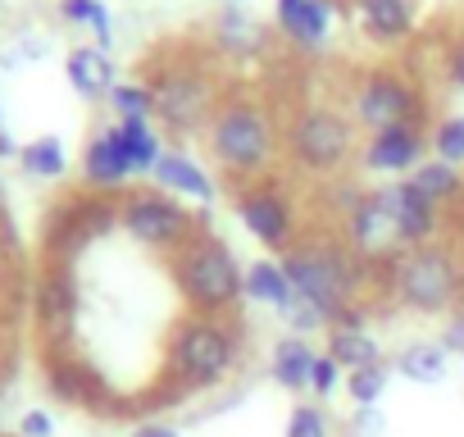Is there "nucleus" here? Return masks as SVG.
Listing matches in <instances>:
<instances>
[{"label": "nucleus", "instance_id": "nucleus-1", "mask_svg": "<svg viewBox=\"0 0 464 437\" xmlns=\"http://www.w3.org/2000/svg\"><path fill=\"white\" fill-rule=\"evenodd\" d=\"M205 151L227 187L269 178L283 164V114L251 87H223L205 128Z\"/></svg>", "mask_w": 464, "mask_h": 437}, {"label": "nucleus", "instance_id": "nucleus-2", "mask_svg": "<svg viewBox=\"0 0 464 437\" xmlns=\"http://www.w3.org/2000/svg\"><path fill=\"white\" fill-rule=\"evenodd\" d=\"M373 301L401 315L446 319L464 306V251L455 238H437L392 256L373 274Z\"/></svg>", "mask_w": 464, "mask_h": 437}, {"label": "nucleus", "instance_id": "nucleus-3", "mask_svg": "<svg viewBox=\"0 0 464 437\" xmlns=\"http://www.w3.org/2000/svg\"><path fill=\"white\" fill-rule=\"evenodd\" d=\"M278 265H283L292 292L301 301H310L328 319V328L351 306L373 296V274L355 260V251L342 242V233L333 224H319V218H314V228L287 256H278Z\"/></svg>", "mask_w": 464, "mask_h": 437}, {"label": "nucleus", "instance_id": "nucleus-4", "mask_svg": "<svg viewBox=\"0 0 464 437\" xmlns=\"http://www.w3.org/2000/svg\"><path fill=\"white\" fill-rule=\"evenodd\" d=\"M246 328L237 315H182L164 342V374L187 396H209L246 369Z\"/></svg>", "mask_w": 464, "mask_h": 437}, {"label": "nucleus", "instance_id": "nucleus-5", "mask_svg": "<svg viewBox=\"0 0 464 437\" xmlns=\"http://www.w3.org/2000/svg\"><path fill=\"white\" fill-rule=\"evenodd\" d=\"M360 160V128L337 101H305L283 119V164L301 182L342 178Z\"/></svg>", "mask_w": 464, "mask_h": 437}, {"label": "nucleus", "instance_id": "nucleus-6", "mask_svg": "<svg viewBox=\"0 0 464 437\" xmlns=\"http://www.w3.org/2000/svg\"><path fill=\"white\" fill-rule=\"evenodd\" d=\"M169 278L187 315H237L246 301V265L209 228L169 260Z\"/></svg>", "mask_w": 464, "mask_h": 437}, {"label": "nucleus", "instance_id": "nucleus-7", "mask_svg": "<svg viewBox=\"0 0 464 437\" xmlns=\"http://www.w3.org/2000/svg\"><path fill=\"white\" fill-rule=\"evenodd\" d=\"M232 214L251 242H260L265 251L274 256H287L310 228V205L301 196L296 182H287L283 173H269V178H256V182H237L232 187Z\"/></svg>", "mask_w": 464, "mask_h": 437}, {"label": "nucleus", "instance_id": "nucleus-8", "mask_svg": "<svg viewBox=\"0 0 464 437\" xmlns=\"http://www.w3.org/2000/svg\"><path fill=\"white\" fill-rule=\"evenodd\" d=\"M119 228L141 251L173 260L191 238H200L209 228V214L205 209L196 214L187 200H178V196H169L150 182V187H128L119 196Z\"/></svg>", "mask_w": 464, "mask_h": 437}, {"label": "nucleus", "instance_id": "nucleus-9", "mask_svg": "<svg viewBox=\"0 0 464 437\" xmlns=\"http://www.w3.org/2000/svg\"><path fill=\"white\" fill-rule=\"evenodd\" d=\"M146 83L155 92V123L169 137H205L214 105L223 96V87H218V78L205 60L178 55L169 64H155Z\"/></svg>", "mask_w": 464, "mask_h": 437}, {"label": "nucleus", "instance_id": "nucleus-10", "mask_svg": "<svg viewBox=\"0 0 464 437\" xmlns=\"http://www.w3.org/2000/svg\"><path fill=\"white\" fill-rule=\"evenodd\" d=\"M346 114L364 132H382L396 123H428V92L405 69L392 64L360 69L346 83Z\"/></svg>", "mask_w": 464, "mask_h": 437}, {"label": "nucleus", "instance_id": "nucleus-11", "mask_svg": "<svg viewBox=\"0 0 464 437\" xmlns=\"http://www.w3.org/2000/svg\"><path fill=\"white\" fill-rule=\"evenodd\" d=\"M119 228V196H96V191H78L51 205V214L42 218V256L51 265H78V256L110 238Z\"/></svg>", "mask_w": 464, "mask_h": 437}, {"label": "nucleus", "instance_id": "nucleus-12", "mask_svg": "<svg viewBox=\"0 0 464 437\" xmlns=\"http://www.w3.org/2000/svg\"><path fill=\"white\" fill-rule=\"evenodd\" d=\"M78 306H82V287H78L73 265L46 260L33 278V324H37L42 351H69L78 333Z\"/></svg>", "mask_w": 464, "mask_h": 437}, {"label": "nucleus", "instance_id": "nucleus-13", "mask_svg": "<svg viewBox=\"0 0 464 437\" xmlns=\"http://www.w3.org/2000/svg\"><path fill=\"white\" fill-rule=\"evenodd\" d=\"M428 155H432L428 123H396V128H382V132H364L355 164H360L364 178L396 182V178H410Z\"/></svg>", "mask_w": 464, "mask_h": 437}, {"label": "nucleus", "instance_id": "nucleus-14", "mask_svg": "<svg viewBox=\"0 0 464 437\" xmlns=\"http://www.w3.org/2000/svg\"><path fill=\"white\" fill-rule=\"evenodd\" d=\"M373 191H378V200H382V209H387V218H392L401 251L446 238V218H450V209L432 205V200H428V196H423V191L410 182V178H396V182H373Z\"/></svg>", "mask_w": 464, "mask_h": 437}, {"label": "nucleus", "instance_id": "nucleus-15", "mask_svg": "<svg viewBox=\"0 0 464 437\" xmlns=\"http://www.w3.org/2000/svg\"><path fill=\"white\" fill-rule=\"evenodd\" d=\"M78 169H82V187L96 191V196H123V191L137 182L132 160H128V151H123V141H119V123H101V128L87 137Z\"/></svg>", "mask_w": 464, "mask_h": 437}, {"label": "nucleus", "instance_id": "nucleus-16", "mask_svg": "<svg viewBox=\"0 0 464 437\" xmlns=\"http://www.w3.org/2000/svg\"><path fill=\"white\" fill-rule=\"evenodd\" d=\"M274 24L292 51L319 55L337 28V0H274Z\"/></svg>", "mask_w": 464, "mask_h": 437}, {"label": "nucleus", "instance_id": "nucleus-17", "mask_svg": "<svg viewBox=\"0 0 464 437\" xmlns=\"http://www.w3.org/2000/svg\"><path fill=\"white\" fill-rule=\"evenodd\" d=\"M209 46L214 55L232 60V64H251V60H265L269 46H274V33L242 5H223L209 24Z\"/></svg>", "mask_w": 464, "mask_h": 437}, {"label": "nucleus", "instance_id": "nucleus-18", "mask_svg": "<svg viewBox=\"0 0 464 437\" xmlns=\"http://www.w3.org/2000/svg\"><path fill=\"white\" fill-rule=\"evenodd\" d=\"M346 5L355 28L382 51H396L419 33V0H346Z\"/></svg>", "mask_w": 464, "mask_h": 437}, {"label": "nucleus", "instance_id": "nucleus-19", "mask_svg": "<svg viewBox=\"0 0 464 437\" xmlns=\"http://www.w3.org/2000/svg\"><path fill=\"white\" fill-rule=\"evenodd\" d=\"M150 182H155L160 191H169V196H178V200H196V205H205V209L218 200V178H214L191 151H182V146H169V151H164V160L155 164Z\"/></svg>", "mask_w": 464, "mask_h": 437}, {"label": "nucleus", "instance_id": "nucleus-20", "mask_svg": "<svg viewBox=\"0 0 464 437\" xmlns=\"http://www.w3.org/2000/svg\"><path fill=\"white\" fill-rule=\"evenodd\" d=\"M314 355L319 346L310 337H296V333H283L274 346H269V383L283 387L287 396H310V374H314Z\"/></svg>", "mask_w": 464, "mask_h": 437}, {"label": "nucleus", "instance_id": "nucleus-21", "mask_svg": "<svg viewBox=\"0 0 464 437\" xmlns=\"http://www.w3.org/2000/svg\"><path fill=\"white\" fill-rule=\"evenodd\" d=\"M64 78L82 101H105L119 87V69H114L110 51H101V46H73L64 55Z\"/></svg>", "mask_w": 464, "mask_h": 437}, {"label": "nucleus", "instance_id": "nucleus-22", "mask_svg": "<svg viewBox=\"0 0 464 437\" xmlns=\"http://www.w3.org/2000/svg\"><path fill=\"white\" fill-rule=\"evenodd\" d=\"M392 369H396V378H405V383H414V387H437V383H446V374H450V355H446L441 342L414 337V342H405V346L392 351Z\"/></svg>", "mask_w": 464, "mask_h": 437}, {"label": "nucleus", "instance_id": "nucleus-23", "mask_svg": "<svg viewBox=\"0 0 464 437\" xmlns=\"http://www.w3.org/2000/svg\"><path fill=\"white\" fill-rule=\"evenodd\" d=\"M324 351H328L346 374L392 360V355L382 351V342H378V333H373V328H346V324H333V328L324 333Z\"/></svg>", "mask_w": 464, "mask_h": 437}, {"label": "nucleus", "instance_id": "nucleus-24", "mask_svg": "<svg viewBox=\"0 0 464 437\" xmlns=\"http://www.w3.org/2000/svg\"><path fill=\"white\" fill-rule=\"evenodd\" d=\"M119 123V141H123V151H128V160H132V173L137 178H150L155 173V164L164 160V128L155 123V119H114Z\"/></svg>", "mask_w": 464, "mask_h": 437}, {"label": "nucleus", "instance_id": "nucleus-25", "mask_svg": "<svg viewBox=\"0 0 464 437\" xmlns=\"http://www.w3.org/2000/svg\"><path fill=\"white\" fill-rule=\"evenodd\" d=\"M292 296H296V292H292V283H287L278 256H260V260L246 265V301H251V306H265V310L283 315V310L292 306Z\"/></svg>", "mask_w": 464, "mask_h": 437}, {"label": "nucleus", "instance_id": "nucleus-26", "mask_svg": "<svg viewBox=\"0 0 464 437\" xmlns=\"http://www.w3.org/2000/svg\"><path fill=\"white\" fill-rule=\"evenodd\" d=\"M410 182H414L432 205H441V209H455V205L464 200V169H455V164H446V160H437V155H428V160L410 173Z\"/></svg>", "mask_w": 464, "mask_h": 437}, {"label": "nucleus", "instance_id": "nucleus-27", "mask_svg": "<svg viewBox=\"0 0 464 437\" xmlns=\"http://www.w3.org/2000/svg\"><path fill=\"white\" fill-rule=\"evenodd\" d=\"M19 169L33 178V182H64L69 178V151L55 132L46 137H33L24 151H19Z\"/></svg>", "mask_w": 464, "mask_h": 437}, {"label": "nucleus", "instance_id": "nucleus-28", "mask_svg": "<svg viewBox=\"0 0 464 437\" xmlns=\"http://www.w3.org/2000/svg\"><path fill=\"white\" fill-rule=\"evenodd\" d=\"M60 19L69 28H87L92 46H101V51L114 46V15L105 0H60Z\"/></svg>", "mask_w": 464, "mask_h": 437}, {"label": "nucleus", "instance_id": "nucleus-29", "mask_svg": "<svg viewBox=\"0 0 464 437\" xmlns=\"http://www.w3.org/2000/svg\"><path fill=\"white\" fill-rule=\"evenodd\" d=\"M392 378H396L392 360H382V364H369V369H355V374H346V401H351V410H360V405H382V396H387Z\"/></svg>", "mask_w": 464, "mask_h": 437}, {"label": "nucleus", "instance_id": "nucleus-30", "mask_svg": "<svg viewBox=\"0 0 464 437\" xmlns=\"http://www.w3.org/2000/svg\"><path fill=\"white\" fill-rule=\"evenodd\" d=\"M283 437H337V419L328 414L324 401H296L287 410Z\"/></svg>", "mask_w": 464, "mask_h": 437}, {"label": "nucleus", "instance_id": "nucleus-31", "mask_svg": "<svg viewBox=\"0 0 464 437\" xmlns=\"http://www.w3.org/2000/svg\"><path fill=\"white\" fill-rule=\"evenodd\" d=\"M428 141H432V155L464 169V114H441L428 123Z\"/></svg>", "mask_w": 464, "mask_h": 437}, {"label": "nucleus", "instance_id": "nucleus-32", "mask_svg": "<svg viewBox=\"0 0 464 437\" xmlns=\"http://www.w3.org/2000/svg\"><path fill=\"white\" fill-rule=\"evenodd\" d=\"M110 101V110H114V119H155V92H150V83H123L119 78V87L105 96Z\"/></svg>", "mask_w": 464, "mask_h": 437}, {"label": "nucleus", "instance_id": "nucleus-33", "mask_svg": "<svg viewBox=\"0 0 464 437\" xmlns=\"http://www.w3.org/2000/svg\"><path fill=\"white\" fill-rule=\"evenodd\" d=\"M346 392V369L328 355V351H319L314 355V374H310V401H333V396H342Z\"/></svg>", "mask_w": 464, "mask_h": 437}, {"label": "nucleus", "instance_id": "nucleus-34", "mask_svg": "<svg viewBox=\"0 0 464 437\" xmlns=\"http://www.w3.org/2000/svg\"><path fill=\"white\" fill-rule=\"evenodd\" d=\"M346 437H387V410H382V405H360V410H351Z\"/></svg>", "mask_w": 464, "mask_h": 437}, {"label": "nucleus", "instance_id": "nucleus-35", "mask_svg": "<svg viewBox=\"0 0 464 437\" xmlns=\"http://www.w3.org/2000/svg\"><path fill=\"white\" fill-rule=\"evenodd\" d=\"M437 342L446 346V355H450V360H464V306H459L455 315H446V319H441Z\"/></svg>", "mask_w": 464, "mask_h": 437}, {"label": "nucleus", "instance_id": "nucleus-36", "mask_svg": "<svg viewBox=\"0 0 464 437\" xmlns=\"http://www.w3.org/2000/svg\"><path fill=\"white\" fill-rule=\"evenodd\" d=\"M14 437H55V419H51V410H24L19 414V432Z\"/></svg>", "mask_w": 464, "mask_h": 437}, {"label": "nucleus", "instance_id": "nucleus-37", "mask_svg": "<svg viewBox=\"0 0 464 437\" xmlns=\"http://www.w3.org/2000/svg\"><path fill=\"white\" fill-rule=\"evenodd\" d=\"M128 437H187V432L178 423H169V419H137Z\"/></svg>", "mask_w": 464, "mask_h": 437}, {"label": "nucleus", "instance_id": "nucleus-38", "mask_svg": "<svg viewBox=\"0 0 464 437\" xmlns=\"http://www.w3.org/2000/svg\"><path fill=\"white\" fill-rule=\"evenodd\" d=\"M446 78H450L455 92H464V42L450 46V55H446Z\"/></svg>", "mask_w": 464, "mask_h": 437}, {"label": "nucleus", "instance_id": "nucleus-39", "mask_svg": "<svg viewBox=\"0 0 464 437\" xmlns=\"http://www.w3.org/2000/svg\"><path fill=\"white\" fill-rule=\"evenodd\" d=\"M19 151H24V146L10 137V128H0V160H19Z\"/></svg>", "mask_w": 464, "mask_h": 437}, {"label": "nucleus", "instance_id": "nucleus-40", "mask_svg": "<svg viewBox=\"0 0 464 437\" xmlns=\"http://www.w3.org/2000/svg\"><path fill=\"white\" fill-rule=\"evenodd\" d=\"M0 214H5V187H0Z\"/></svg>", "mask_w": 464, "mask_h": 437}, {"label": "nucleus", "instance_id": "nucleus-41", "mask_svg": "<svg viewBox=\"0 0 464 437\" xmlns=\"http://www.w3.org/2000/svg\"><path fill=\"white\" fill-rule=\"evenodd\" d=\"M227 5H242V0H227Z\"/></svg>", "mask_w": 464, "mask_h": 437}, {"label": "nucleus", "instance_id": "nucleus-42", "mask_svg": "<svg viewBox=\"0 0 464 437\" xmlns=\"http://www.w3.org/2000/svg\"><path fill=\"white\" fill-rule=\"evenodd\" d=\"M0 128H5V114H0Z\"/></svg>", "mask_w": 464, "mask_h": 437}, {"label": "nucleus", "instance_id": "nucleus-43", "mask_svg": "<svg viewBox=\"0 0 464 437\" xmlns=\"http://www.w3.org/2000/svg\"><path fill=\"white\" fill-rule=\"evenodd\" d=\"M0 437H5V432H0Z\"/></svg>", "mask_w": 464, "mask_h": 437}]
</instances>
